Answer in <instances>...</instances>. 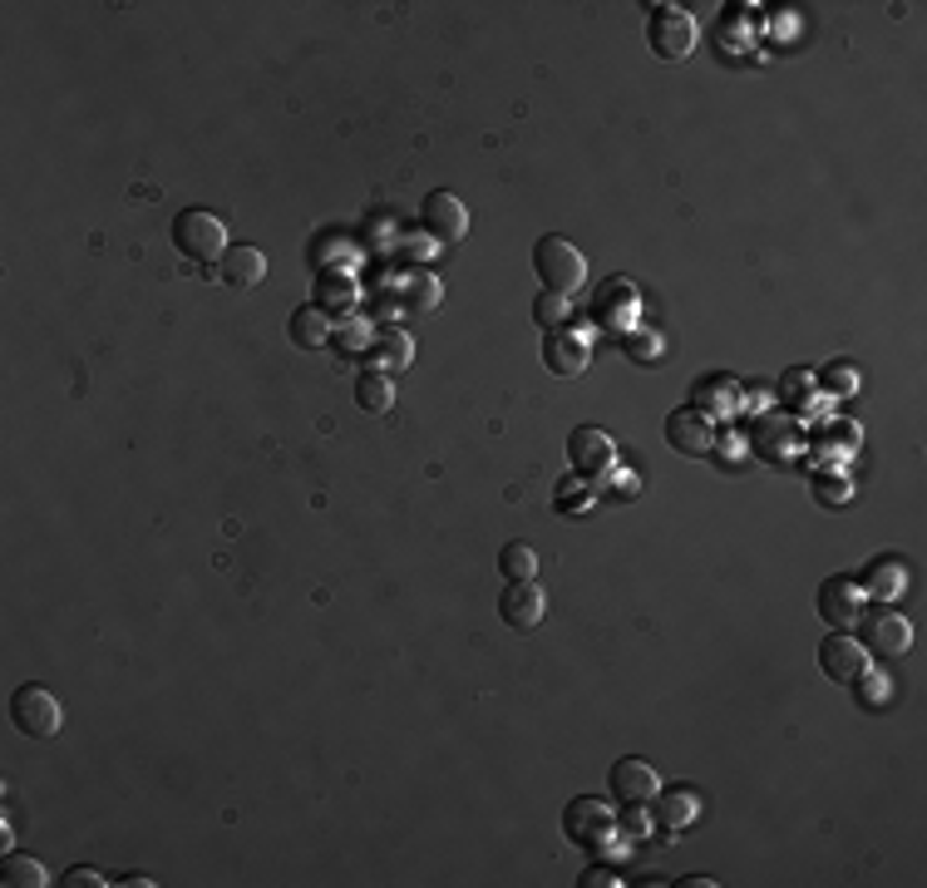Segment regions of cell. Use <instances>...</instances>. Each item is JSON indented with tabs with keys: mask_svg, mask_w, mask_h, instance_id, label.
<instances>
[{
	"mask_svg": "<svg viewBox=\"0 0 927 888\" xmlns=\"http://www.w3.org/2000/svg\"><path fill=\"white\" fill-rule=\"evenodd\" d=\"M637 287H631L627 277H607L603 287L593 292V321L607 326V331H631V321H637Z\"/></svg>",
	"mask_w": 927,
	"mask_h": 888,
	"instance_id": "11",
	"label": "cell"
},
{
	"mask_svg": "<svg viewBox=\"0 0 927 888\" xmlns=\"http://www.w3.org/2000/svg\"><path fill=\"white\" fill-rule=\"evenodd\" d=\"M676 888H715V879H705V874H691V879H676Z\"/></svg>",
	"mask_w": 927,
	"mask_h": 888,
	"instance_id": "40",
	"label": "cell"
},
{
	"mask_svg": "<svg viewBox=\"0 0 927 888\" xmlns=\"http://www.w3.org/2000/svg\"><path fill=\"white\" fill-rule=\"evenodd\" d=\"M627 356H637V361H657L661 351H667V346H661V336L657 331H627Z\"/></svg>",
	"mask_w": 927,
	"mask_h": 888,
	"instance_id": "30",
	"label": "cell"
},
{
	"mask_svg": "<svg viewBox=\"0 0 927 888\" xmlns=\"http://www.w3.org/2000/svg\"><path fill=\"white\" fill-rule=\"evenodd\" d=\"M351 296H355L351 282H345V287H341V282H326V302H345V306H351Z\"/></svg>",
	"mask_w": 927,
	"mask_h": 888,
	"instance_id": "38",
	"label": "cell"
},
{
	"mask_svg": "<svg viewBox=\"0 0 927 888\" xmlns=\"http://www.w3.org/2000/svg\"><path fill=\"white\" fill-rule=\"evenodd\" d=\"M533 272H539V282L547 292L573 296V292H583V282H587V257H583V247H573L567 237H539V247H533Z\"/></svg>",
	"mask_w": 927,
	"mask_h": 888,
	"instance_id": "3",
	"label": "cell"
},
{
	"mask_svg": "<svg viewBox=\"0 0 927 888\" xmlns=\"http://www.w3.org/2000/svg\"><path fill=\"white\" fill-rule=\"evenodd\" d=\"M863 647L873 657H903L913 647V622L903 617L898 607H878V612H863Z\"/></svg>",
	"mask_w": 927,
	"mask_h": 888,
	"instance_id": "10",
	"label": "cell"
},
{
	"mask_svg": "<svg viewBox=\"0 0 927 888\" xmlns=\"http://www.w3.org/2000/svg\"><path fill=\"white\" fill-rule=\"evenodd\" d=\"M331 336L335 331H331L321 306H297V311H291V341H297L301 351H316V346H326Z\"/></svg>",
	"mask_w": 927,
	"mask_h": 888,
	"instance_id": "22",
	"label": "cell"
},
{
	"mask_svg": "<svg viewBox=\"0 0 927 888\" xmlns=\"http://www.w3.org/2000/svg\"><path fill=\"white\" fill-rule=\"evenodd\" d=\"M691 400H695V410H701V415H735V410H740V400H745V390L735 385L731 376H705V380H695Z\"/></svg>",
	"mask_w": 927,
	"mask_h": 888,
	"instance_id": "18",
	"label": "cell"
},
{
	"mask_svg": "<svg viewBox=\"0 0 927 888\" xmlns=\"http://www.w3.org/2000/svg\"><path fill=\"white\" fill-rule=\"evenodd\" d=\"M647 45L657 50L661 60H686L695 50V15L681 6H651Z\"/></svg>",
	"mask_w": 927,
	"mask_h": 888,
	"instance_id": "4",
	"label": "cell"
},
{
	"mask_svg": "<svg viewBox=\"0 0 927 888\" xmlns=\"http://www.w3.org/2000/svg\"><path fill=\"white\" fill-rule=\"evenodd\" d=\"M755 444H760V454L765 459H795V450H799V425L795 420H779V415H765L760 420V430H755Z\"/></svg>",
	"mask_w": 927,
	"mask_h": 888,
	"instance_id": "20",
	"label": "cell"
},
{
	"mask_svg": "<svg viewBox=\"0 0 927 888\" xmlns=\"http://www.w3.org/2000/svg\"><path fill=\"white\" fill-rule=\"evenodd\" d=\"M617 829L627 834V839H647V834L657 829V820L647 814V805H621V814H617Z\"/></svg>",
	"mask_w": 927,
	"mask_h": 888,
	"instance_id": "29",
	"label": "cell"
},
{
	"mask_svg": "<svg viewBox=\"0 0 927 888\" xmlns=\"http://www.w3.org/2000/svg\"><path fill=\"white\" fill-rule=\"evenodd\" d=\"M223 282H227V287H242V292L262 287V282H267V257H262V247H252V242H237V247H227Z\"/></svg>",
	"mask_w": 927,
	"mask_h": 888,
	"instance_id": "17",
	"label": "cell"
},
{
	"mask_svg": "<svg viewBox=\"0 0 927 888\" xmlns=\"http://www.w3.org/2000/svg\"><path fill=\"white\" fill-rule=\"evenodd\" d=\"M612 494H617V499H637V494H641L637 474H631V469H621V474H617V469H612Z\"/></svg>",
	"mask_w": 927,
	"mask_h": 888,
	"instance_id": "35",
	"label": "cell"
},
{
	"mask_svg": "<svg viewBox=\"0 0 927 888\" xmlns=\"http://www.w3.org/2000/svg\"><path fill=\"white\" fill-rule=\"evenodd\" d=\"M819 672L839 686H853L869 672V647H863L859 637H849V632H829V637L819 642Z\"/></svg>",
	"mask_w": 927,
	"mask_h": 888,
	"instance_id": "9",
	"label": "cell"
},
{
	"mask_svg": "<svg viewBox=\"0 0 927 888\" xmlns=\"http://www.w3.org/2000/svg\"><path fill=\"white\" fill-rule=\"evenodd\" d=\"M617 884H621V874L612 869V864H597V869L583 874V888H617Z\"/></svg>",
	"mask_w": 927,
	"mask_h": 888,
	"instance_id": "32",
	"label": "cell"
},
{
	"mask_svg": "<svg viewBox=\"0 0 927 888\" xmlns=\"http://www.w3.org/2000/svg\"><path fill=\"white\" fill-rule=\"evenodd\" d=\"M533 321L547 326V331H557V326L567 321V296H557V292H543L539 302H533Z\"/></svg>",
	"mask_w": 927,
	"mask_h": 888,
	"instance_id": "28",
	"label": "cell"
},
{
	"mask_svg": "<svg viewBox=\"0 0 927 888\" xmlns=\"http://www.w3.org/2000/svg\"><path fill=\"white\" fill-rule=\"evenodd\" d=\"M809 385H819V376H809V370H795V376H785V385H779V390L795 400V395H805Z\"/></svg>",
	"mask_w": 927,
	"mask_h": 888,
	"instance_id": "36",
	"label": "cell"
},
{
	"mask_svg": "<svg viewBox=\"0 0 927 888\" xmlns=\"http://www.w3.org/2000/svg\"><path fill=\"white\" fill-rule=\"evenodd\" d=\"M375 356H381L390 370H405L409 356H415V346H409L405 331H381V336H375Z\"/></svg>",
	"mask_w": 927,
	"mask_h": 888,
	"instance_id": "26",
	"label": "cell"
},
{
	"mask_svg": "<svg viewBox=\"0 0 927 888\" xmlns=\"http://www.w3.org/2000/svg\"><path fill=\"white\" fill-rule=\"evenodd\" d=\"M651 820H657V829H667V834L691 829V824L701 820V795H695L691 785H676V790L661 785V795L651 800Z\"/></svg>",
	"mask_w": 927,
	"mask_h": 888,
	"instance_id": "14",
	"label": "cell"
},
{
	"mask_svg": "<svg viewBox=\"0 0 927 888\" xmlns=\"http://www.w3.org/2000/svg\"><path fill=\"white\" fill-rule=\"evenodd\" d=\"M563 834L577 844V849H593L603 859H621L627 844L617 839V810L597 795H577L573 805L563 810Z\"/></svg>",
	"mask_w": 927,
	"mask_h": 888,
	"instance_id": "1",
	"label": "cell"
},
{
	"mask_svg": "<svg viewBox=\"0 0 927 888\" xmlns=\"http://www.w3.org/2000/svg\"><path fill=\"white\" fill-rule=\"evenodd\" d=\"M859 588H863V598H873V602H898L903 588H908V568H903L898 558H873Z\"/></svg>",
	"mask_w": 927,
	"mask_h": 888,
	"instance_id": "19",
	"label": "cell"
},
{
	"mask_svg": "<svg viewBox=\"0 0 927 888\" xmlns=\"http://www.w3.org/2000/svg\"><path fill=\"white\" fill-rule=\"evenodd\" d=\"M60 884H65V888H104L109 879H104L99 869H70V874H65V879H60Z\"/></svg>",
	"mask_w": 927,
	"mask_h": 888,
	"instance_id": "33",
	"label": "cell"
},
{
	"mask_svg": "<svg viewBox=\"0 0 927 888\" xmlns=\"http://www.w3.org/2000/svg\"><path fill=\"white\" fill-rule=\"evenodd\" d=\"M10 721H15L25 736L45 740L65 726V711H60V701L45 691V686H20V691L10 696Z\"/></svg>",
	"mask_w": 927,
	"mask_h": 888,
	"instance_id": "6",
	"label": "cell"
},
{
	"mask_svg": "<svg viewBox=\"0 0 927 888\" xmlns=\"http://www.w3.org/2000/svg\"><path fill=\"white\" fill-rule=\"evenodd\" d=\"M439 296H445V282L439 277H415L409 282V292H405V306H409V316H419V311H435L439 306Z\"/></svg>",
	"mask_w": 927,
	"mask_h": 888,
	"instance_id": "25",
	"label": "cell"
},
{
	"mask_svg": "<svg viewBox=\"0 0 927 888\" xmlns=\"http://www.w3.org/2000/svg\"><path fill=\"white\" fill-rule=\"evenodd\" d=\"M667 440L676 454H686V459H701V454L715 450V430H711V415H701V410H671L667 415Z\"/></svg>",
	"mask_w": 927,
	"mask_h": 888,
	"instance_id": "12",
	"label": "cell"
},
{
	"mask_svg": "<svg viewBox=\"0 0 927 888\" xmlns=\"http://www.w3.org/2000/svg\"><path fill=\"white\" fill-rule=\"evenodd\" d=\"M355 405H361L365 415H390V410H395V380H390L385 370L355 376Z\"/></svg>",
	"mask_w": 927,
	"mask_h": 888,
	"instance_id": "21",
	"label": "cell"
},
{
	"mask_svg": "<svg viewBox=\"0 0 927 888\" xmlns=\"http://www.w3.org/2000/svg\"><path fill=\"white\" fill-rule=\"evenodd\" d=\"M335 341H341L345 351H361V346L371 341V331H365L361 321H351V326H341V331H335Z\"/></svg>",
	"mask_w": 927,
	"mask_h": 888,
	"instance_id": "34",
	"label": "cell"
},
{
	"mask_svg": "<svg viewBox=\"0 0 927 888\" xmlns=\"http://www.w3.org/2000/svg\"><path fill=\"white\" fill-rule=\"evenodd\" d=\"M499 617L509 622L513 632H533L547 617V592L539 583H509L499 598Z\"/></svg>",
	"mask_w": 927,
	"mask_h": 888,
	"instance_id": "13",
	"label": "cell"
},
{
	"mask_svg": "<svg viewBox=\"0 0 927 888\" xmlns=\"http://www.w3.org/2000/svg\"><path fill=\"white\" fill-rule=\"evenodd\" d=\"M119 884H129V888H143V884H153V879H149V874H124Z\"/></svg>",
	"mask_w": 927,
	"mask_h": 888,
	"instance_id": "41",
	"label": "cell"
},
{
	"mask_svg": "<svg viewBox=\"0 0 927 888\" xmlns=\"http://www.w3.org/2000/svg\"><path fill=\"white\" fill-rule=\"evenodd\" d=\"M824 499H829V504H844V499H849V489H844V479H829V489H824Z\"/></svg>",
	"mask_w": 927,
	"mask_h": 888,
	"instance_id": "39",
	"label": "cell"
},
{
	"mask_svg": "<svg viewBox=\"0 0 927 888\" xmlns=\"http://www.w3.org/2000/svg\"><path fill=\"white\" fill-rule=\"evenodd\" d=\"M419 218H425V228L435 232L439 242H464V232H469V208H464L455 193H445V188L425 198Z\"/></svg>",
	"mask_w": 927,
	"mask_h": 888,
	"instance_id": "15",
	"label": "cell"
},
{
	"mask_svg": "<svg viewBox=\"0 0 927 888\" xmlns=\"http://www.w3.org/2000/svg\"><path fill=\"white\" fill-rule=\"evenodd\" d=\"M567 459H573V474L577 479H607L617 469V444L607 430L597 425H577L567 435Z\"/></svg>",
	"mask_w": 927,
	"mask_h": 888,
	"instance_id": "5",
	"label": "cell"
},
{
	"mask_svg": "<svg viewBox=\"0 0 927 888\" xmlns=\"http://www.w3.org/2000/svg\"><path fill=\"white\" fill-rule=\"evenodd\" d=\"M553 504H557V514H587V509H593V489H587V484L573 474V479L557 484Z\"/></svg>",
	"mask_w": 927,
	"mask_h": 888,
	"instance_id": "27",
	"label": "cell"
},
{
	"mask_svg": "<svg viewBox=\"0 0 927 888\" xmlns=\"http://www.w3.org/2000/svg\"><path fill=\"white\" fill-rule=\"evenodd\" d=\"M173 247L193 262H223L227 257V222L207 208H183L173 218Z\"/></svg>",
	"mask_w": 927,
	"mask_h": 888,
	"instance_id": "2",
	"label": "cell"
},
{
	"mask_svg": "<svg viewBox=\"0 0 927 888\" xmlns=\"http://www.w3.org/2000/svg\"><path fill=\"white\" fill-rule=\"evenodd\" d=\"M819 617L829 622L834 632H849L863 622V612H869V598H863L859 578H824L819 583Z\"/></svg>",
	"mask_w": 927,
	"mask_h": 888,
	"instance_id": "7",
	"label": "cell"
},
{
	"mask_svg": "<svg viewBox=\"0 0 927 888\" xmlns=\"http://www.w3.org/2000/svg\"><path fill=\"white\" fill-rule=\"evenodd\" d=\"M0 884L6 888H45L50 884V869L30 854H6L0 859Z\"/></svg>",
	"mask_w": 927,
	"mask_h": 888,
	"instance_id": "23",
	"label": "cell"
},
{
	"mask_svg": "<svg viewBox=\"0 0 927 888\" xmlns=\"http://www.w3.org/2000/svg\"><path fill=\"white\" fill-rule=\"evenodd\" d=\"M587 361H593V351H587V341L577 331H547L543 336V366L553 370V376H583Z\"/></svg>",
	"mask_w": 927,
	"mask_h": 888,
	"instance_id": "16",
	"label": "cell"
},
{
	"mask_svg": "<svg viewBox=\"0 0 927 888\" xmlns=\"http://www.w3.org/2000/svg\"><path fill=\"white\" fill-rule=\"evenodd\" d=\"M859 681H869V701H873V706H878L883 696H888V676H869V672H863Z\"/></svg>",
	"mask_w": 927,
	"mask_h": 888,
	"instance_id": "37",
	"label": "cell"
},
{
	"mask_svg": "<svg viewBox=\"0 0 927 888\" xmlns=\"http://www.w3.org/2000/svg\"><path fill=\"white\" fill-rule=\"evenodd\" d=\"M499 573L509 578V583H533V578H539V553H533L529 543H503L499 548Z\"/></svg>",
	"mask_w": 927,
	"mask_h": 888,
	"instance_id": "24",
	"label": "cell"
},
{
	"mask_svg": "<svg viewBox=\"0 0 927 888\" xmlns=\"http://www.w3.org/2000/svg\"><path fill=\"white\" fill-rule=\"evenodd\" d=\"M607 785H612V800H621V805H651L661 795V770L641 755H621L612 775H607Z\"/></svg>",
	"mask_w": 927,
	"mask_h": 888,
	"instance_id": "8",
	"label": "cell"
},
{
	"mask_svg": "<svg viewBox=\"0 0 927 888\" xmlns=\"http://www.w3.org/2000/svg\"><path fill=\"white\" fill-rule=\"evenodd\" d=\"M824 385L829 390H839V395H849V390H859V376H853V370L844 366V361H834L824 370Z\"/></svg>",
	"mask_w": 927,
	"mask_h": 888,
	"instance_id": "31",
	"label": "cell"
}]
</instances>
